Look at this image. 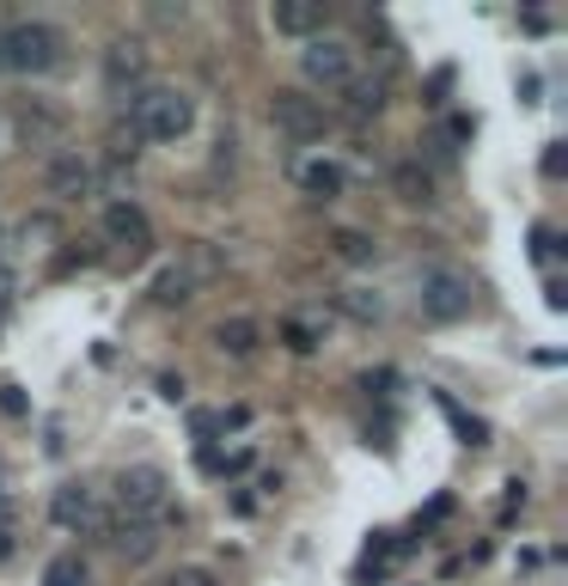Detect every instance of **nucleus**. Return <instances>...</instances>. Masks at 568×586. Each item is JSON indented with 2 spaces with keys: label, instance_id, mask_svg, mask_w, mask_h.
I'll use <instances>...</instances> for the list:
<instances>
[{
  "label": "nucleus",
  "instance_id": "1",
  "mask_svg": "<svg viewBox=\"0 0 568 586\" xmlns=\"http://www.w3.org/2000/svg\"><path fill=\"white\" fill-rule=\"evenodd\" d=\"M62 50H67V38L55 25H43V19H19V25L0 31V55H7V67H19V74H50V67H62Z\"/></svg>",
  "mask_w": 568,
  "mask_h": 586
},
{
  "label": "nucleus",
  "instance_id": "2",
  "mask_svg": "<svg viewBox=\"0 0 568 586\" xmlns=\"http://www.w3.org/2000/svg\"><path fill=\"white\" fill-rule=\"evenodd\" d=\"M129 122H135L141 141H178V135H190V122H196V105L172 86H147V92H135Z\"/></svg>",
  "mask_w": 568,
  "mask_h": 586
},
{
  "label": "nucleus",
  "instance_id": "3",
  "mask_svg": "<svg viewBox=\"0 0 568 586\" xmlns=\"http://www.w3.org/2000/svg\"><path fill=\"white\" fill-rule=\"evenodd\" d=\"M117 508H122V520H153V525H165V520L178 513L165 470H159V465L122 470V477H117Z\"/></svg>",
  "mask_w": 568,
  "mask_h": 586
},
{
  "label": "nucleus",
  "instance_id": "4",
  "mask_svg": "<svg viewBox=\"0 0 568 586\" xmlns=\"http://www.w3.org/2000/svg\"><path fill=\"white\" fill-rule=\"evenodd\" d=\"M300 67H306L312 86H349V79H355V55H349V43H336V38H306Z\"/></svg>",
  "mask_w": 568,
  "mask_h": 586
},
{
  "label": "nucleus",
  "instance_id": "5",
  "mask_svg": "<svg viewBox=\"0 0 568 586\" xmlns=\"http://www.w3.org/2000/svg\"><path fill=\"white\" fill-rule=\"evenodd\" d=\"M471 312V281L452 269H435L422 281V318H435V324H459V318Z\"/></svg>",
  "mask_w": 568,
  "mask_h": 586
},
{
  "label": "nucleus",
  "instance_id": "6",
  "mask_svg": "<svg viewBox=\"0 0 568 586\" xmlns=\"http://www.w3.org/2000/svg\"><path fill=\"white\" fill-rule=\"evenodd\" d=\"M269 122H276L281 135H293V141H318V135H324V105L306 98V92H276V98H269Z\"/></svg>",
  "mask_w": 568,
  "mask_h": 586
},
{
  "label": "nucleus",
  "instance_id": "7",
  "mask_svg": "<svg viewBox=\"0 0 568 586\" xmlns=\"http://www.w3.org/2000/svg\"><path fill=\"white\" fill-rule=\"evenodd\" d=\"M50 520L62 525V532H93L98 525V496L86 489V482H62L50 496Z\"/></svg>",
  "mask_w": 568,
  "mask_h": 586
},
{
  "label": "nucleus",
  "instance_id": "8",
  "mask_svg": "<svg viewBox=\"0 0 568 586\" xmlns=\"http://www.w3.org/2000/svg\"><path fill=\"white\" fill-rule=\"evenodd\" d=\"M13 129H19V141H25V147H50V141H62L67 117L55 105H43V98H19Z\"/></svg>",
  "mask_w": 568,
  "mask_h": 586
},
{
  "label": "nucleus",
  "instance_id": "9",
  "mask_svg": "<svg viewBox=\"0 0 568 586\" xmlns=\"http://www.w3.org/2000/svg\"><path fill=\"white\" fill-rule=\"evenodd\" d=\"M105 238L110 245H129V251H147L153 245V226H147V214L135 209V202H110L105 209Z\"/></svg>",
  "mask_w": 568,
  "mask_h": 586
},
{
  "label": "nucleus",
  "instance_id": "10",
  "mask_svg": "<svg viewBox=\"0 0 568 586\" xmlns=\"http://www.w3.org/2000/svg\"><path fill=\"white\" fill-rule=\"evenodd\" d=\"M50 195H55V202H79V195H93V166H86L79 153L50 159Z\"/></svg>",
  "mask_w": 568,
  "mask_h": 586
},
{
  "label": "nucleus",
  "instance_id": "11",
  "mask_svg": "<svg viewBox=\"0 0 568 586\" xmlns=\"http://www.w3.org/2000/svg\"><path fill=\"white\" fill-rule=\"evenodd\" d=\"M269 25L288 31V38H318L324 7H318V0H276V7H269Z\"/></svg>",
  "mask_w": 568,
  "mask_h": 586
},
{
  "label": "nucleus",
  "instance_id": "12",
  "mask_svg": "<svg viewBox=\"0 0 568 586\" xmlns=\"http://www.w3.org/2000/svg\"><path fill=\"white\" fill-rule=\"evenodd\" d=\"M343 183H349V171L336 166V159H306V166H300V190L318 195V202H336Z\"/></svg>",
  "mask_w": 568,
  "mask_h": 586
},
{
  "label": "nucleus",
  "instance_id": "13",
  "mask_svg": "<svg viewBox=\"0 0 568 586\" xmlns=\"http://www.w3.org/2000/svg\"><path fill=\"white\" fill-rule=\"evenodd\" d=\"M110 544H117L129 562H147L159 550V525L153 520H117L110 525Z\"/></svg>",
  "mask_w": 568,
  "mask_h": 586
},
{
  "label": "nucleus",
  "instance_id": "14",
  "mask_svg": "<svg viewBox=\"0 0 568 586\" xmlns=\"http://www.w3.org/2000/svg\"><path fill=\"white\" fill-rule=\"evenodd\" d=\"M141 74H147L141 43H110V55H105V79H110V86H135Z\"/></svg>",
  "mask_w": 568,
  "mask_h": 586
},
{
  "label": "nucleus",
  "instance_id": "15",
  "mask_svg": "<svg viewBox=\"0 0 568 586\" xmlns=\"http://www.w3.org/2000/svg\"><path fill=\"white\" fill-rule=\"evenodd\" d=\"M214 342H221V354H238V361H245V354H257V324L251 318H221V324H214Z\"/></svg>",
  "mask_w": 568,
  "mask_h": 586
},
{
  "label": "nucleus",
  "instance_id": "16",
  "mask_svg": "<svg viewBox=\"0 0 568 586\" xmlns=\"http://www.w3.org/2000/svg\"><path fill=\"white\" fill-rule=\"evenodd\" d=\"M349 110H355V117H379V105H385V86L379 79H349Z\"/></svg>",
  "mask_w": 568,
  "mask_h": 586
},
{
  "label": "nucleus",
  "instance_id": "17",
  "mask_svg": "<svg viewBox=\"0 0 568 586\" xmlns=\"http://www.w3.org/2000/svg\"><path fill=\"white\" fill-rule=\"evenodd\" d=\"M190 287H196V275H190V269H165V275L153 281V300H159V306H184Z\"/></svg>",
  "mask_w": 568,
  "mask_h": 586
},
{
  "label": "nucleus",
  "instance_id": "18",
  "mask_svg": "<svg viewBox=\"0 0 568 586\" xmlns=\"http://www.w3.org/2000/svg\"><path fill=\"white\" fill-rule=\"evenodd\" d=\"M43 586H86V562L67 550V556H55L50 568H43Z\"/></svg>",
  "mask_w": 568,
  "mask_h": 586
},
{
  "label": "nucleus",
  "instance_id": "19",
  "mask_svg": "<svg viewBox=\"0 0 568 586\" xmlns=\"http://www.w3.org/2000/svg\"><path fill=\"white\" fill-rule=\"evenodd\" d=\"M331 251H336L343 263H373V238H367V233H355V226H343V233L331 238Z\"/></svg>",
  "mask_w": 568,
  "mask_h": 586
},
{
  "label": "nucleus",
  "instance_id": "20",
  "mask_svg": "<svg viewBox=\"0 0 568 586\" xmlns=\"http://www.w3.org/2000/svg\"><path fill=\"white\" fill-rule=\"evenodd\" d=\"M392 183H397V195H404V202H428V178L416 166H397Z\"/></svg>",
  "mask_w": 568,
  "mask_h": 586
},
{
  "label": "nucleus",
  "instance_id": "21",
  "mask_svg": "<svg viewBox=\"0 0 568 586\" xmlns=\"http://www.w3.org/2000/svg\"><path fill=\"white\" fill-rule=\"evenodd\" d=\"M281 342H288L293 354H312V349H318L312 324H300V318H288V324H281Z\"/></svg>",
  "mask_w": 568,
  "mask_h": 586
},
{
  "label": "nucleus",
  "instance_id": "22",
  "mask_svg": "<svg viewBox=\"0 0 568 586\" xmlns=\"http://www.w3.org/2000/svg\"><path fill=\"white\" fill-rule=\"evenodd\" d=\"M343 312H349V318H361V324H373V318H379L385 306H379V294H349Z\"/></svg>",
  "mask_w": 568,
  "mask_h": 586
},
{
  "label": "nucleus",
  "instance_id": "23",
  "mask_svg": "<svg viewBox=\"0 0 568 586\" xmlns=\"http://www.w3.org/2000/svg\"><path fill=\"white\" fill-rule=\"evenodd\" d=\"M190 434H196V440H214V434H221V409H196V416H190Z\"/></svg>",
  "mask_w": 568,
  "mask_h": 586
},
{
  "label": "nucleus",
  "instance_id": "24",
  "mask_svg": "<svg viewBox=\"0 0 568 586\" xmlns=\"http://www.w3.org/2000/svg\"><path fill=\"white\" fill-rule=\"evenodd\" d=\"M556 251H562V245H556V233H550V226H532V257H538V263H550Z\"/></svg>",
  "mask_w": 568,
  "mask_h": 586
},
{
  "label": "nucleus",
  "instance_id": "25",
  "mask_svg": "<svg viewBox=\"0 0 568 586\" xmlns=\"http://www.w3.org/2000/svg\"><path fill=\"white\" fill-rule=\"evenodd\" d=\"M172 586H221V580H214L208 568H178V574H172Z\"/></svg>",
  "mask_w": 568,
  "mask_h": 586
},
{
  "label": "nucleus",
  "instance_id": "26",
  "mask_svg": "<svg viewBox=\"0 0 568 586\" xmlns=\"http://www.w3.org/2000/svg\"><path fill=\"white\" fill-rule=\"evenodd\" d=\"M562 166H568L562 141H550V147H544V178H562Z\"/></svg>",
  "mask_w": 568,
  "mask_h": 586
},
{
  "label": "nucleus",
  "instance_id": "27",
  "mask_svg": "<svg viewBox=\"0 0 568 586\" xmlns=\"http://www.w3.org/2000/svg\"><path fill=\"white\" fill-rule=\"evenodd\" d=\"M0 409H7V416H25V391H19V385H0Z\"/></svg>",
  "mask_w": 568,
  "mask_h": 586
},
{
  "label": "nucleus",
  "instance_id": "28",
  "mask_svg": "<svg viewBox=\"0 0 568 586\" xmlns=\"http://www.w3.org/2000/svg\"><path fill=\"white\" fill-rule=\"evenodd\" d=\"M544 306H550V312H562V306H568V287H562V281H544Z\"/></svg>",
  "mask_w": 568,
  "mask_h": 586
},
{
  "label": "nucleus",
  "instance_id": "29",
  "mask_svg": "<svg viewBox=\"0 0 568 586\" xmlns=\"http://www.w3.org/2000/svg\"><path fill=\"white\" fill-rule=\"evenodd\" d=\"M471 129H476L471 117H452V122H447V141H471Z\"/></svg>",
  "mask_w": 568,
  "mask_h": 586
},
{
  "label": "nucleus",
  "instance_id": "30",
  "mask_svg": "<svg viewBox=\"0 0 568 586\" xmlns=\"http://www.w3.org/2000/svg\"><path fill=\"white\" fill-rule=\"evenodd\" d=\"M13 537H19V532H13V525H0V562H7V556H13V550H19V544H13Z\"/></svg>",
  "mask_w": 568,
  "mask_h": 586
},
{
  "label": "nucleus",
  "instance_id": "31",
  "mask_svg": "<svg viewBox=\"0 0 568 586\" xmlns=\"http://www.w3.org/2000/svg\"><path fill=\"white\" fill-rule=\"evenodd\" d=\"M7 294H13V269H7V263H0V300H7Z\"/></svg>",
  "mask_w": 568,
  "mask_h": 586
},
{
  "label": "nucleus",
  "instance_id": "32",
  "mask_svg": "<svg viewBox=\"0 0 568 586\" xmlns=\"http://www.w3.org/2000/svg\"><path fill=\"white\" fill-rule=\"evenodd\" d=\"M0 67H7V55H0Z\"/></svg>",
  "mask_w": 568,
  "mask_h": 586
}]
</instances>
